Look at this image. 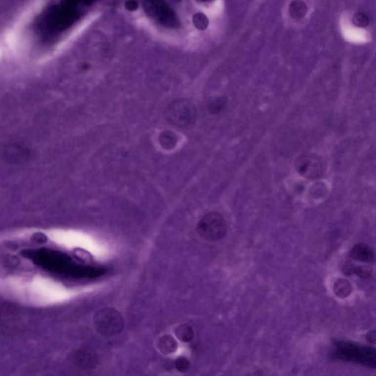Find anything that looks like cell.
Returning <instances> with one entry per match:
<instances>
[{
  "mask_svg": "<svg viewBox=\"0 0 376 376\" xmlns=\"http://www.w3.org/2000/svg\"><path fill=\"white\" fill-rule=\"evenodd\" d=\"M291 6L292 7L291 12H292V14H294V16H295V17H302L306 13V4L302 2V1H296Z\"/></svg>",
  "mask_w": 376,
  "mask_h": 376,
  "instance_id": "cell-14",
  "label": "cell"
},
{
  "mask_svg": "<svg viewBox=\"0 0 376 376\" xmlns=\"http://www.w3.org/2000/svg\"><path fill=\"white\" fill-rule=\"evenodd\" d=\"M93 325L96 332L103 336L119 334L123 330L124 321L120 314L113 308H104L93 316Z\"/></svg>",
  "mask_w": 376,
  "mask_h": 376,
  "instance_id": "cell-4",
  "label": "cell"
},
{
  "mask_svg": "<svg viewBox=\"0 0 376 376\" xmlns=\"http://www.w3.org/2000/svg\"><path fill=\"white\" fill-rule=\"evenodd\" d=\"M175 366H176V369L180 372H185V371H188L189 367H190V362L186 358L179 357L175 362Z\"/></svg>",
  "mask_w": 376,
  "mask_h": 376,
  "instance_id": "cell-16",
  "label": "cell"
},
{
  "mask_svg": "<svg viewBox=\"0 0 376 376\" xmlns=\"http://www.w3.org/2000/svg\"><path fill=\"white\" fill-rule=\"evenodd\" d=\"M296 170L301 176L308 179L318 177L322 172V163L315 155L306 154L300 155L295 163Z\"/></svg>",
  "mask_w": 376,
  "mask_h": 376,
  "instance_id": "cell-6",
  "label": "cell"
},
{
  "mask_svg": "<svg viewBox=\"0 0 376 376\" xmlns=\"http://www.w3.org/2000/svg\"><path fill=\"white\" fill-rule=\"evenodd\" d=\"M32 241L37 243H43L47 241V238L44 234L36 233L32 237Z\"/></svg>",
  "mask_w": 376,
  "mask_h": 376,
  "instance_id": "cell-17",
  "label": "cell"
},
{
  "mask_svg": "<svg viewBox=\"0 0 376 376\" xmlns=\"http://www.w3.org/2000/svg\"><path fill=\"white\" fill-rule=\"evenodd\" d=\"M165 116L167 122L176 127L187 129L196 122L197 111L189 99H179L169 104L165 112Z\"/></svg>",
  "mask_w": 376,
  "mask_h": 376,
  "instance_id": "cell-3",
  "label": "cell"
},
{
  "mask_svg": "<svg viewBox=\"0 0 376 376\" xmlns=\"http://www.w3.org/2000/svg\"><path fill=\"white\" fill-rule=\"evenodd\" d=\"M75 363L82 368H92L96 364V358L93 353L85 350H79L76 352L74 356Z\"/></svg>",
  "mask_w": 376,
  "mask_h": 376,
  "instance_id": "cell-8",
  "label": "cell"
},
{
  "mask_svg": "<svg viewBox=\"0 0 376 376\" xmlns=\"http://www.w3.org/2000/svg\"><path fill=\"white\" fill-rule=\"evenodd\" d=\"M177 342L173 336L165 335L160 339L158 348L163 354H170L177 350Z\"/></svg>",
  "mask_w": 376,
  "mask_h": 376,
  "instance_id": "cell-9",
  "label": "cell"
},
{
  "mask_svg": "<svg viewBox=\"0 0 376 376\" xmlns=\"http://www.w3.org/2000/svg\"><path fill=\"white\" fill-rule=\"evenodd\" d=\"M369 18L365 13H357L353 16V22L357 27H365L369 24Z\"/></svg>",
  "mask_w": 376,
  "mask_h": 376,
  "instance_id": "cell-15",
  "label": "cell"
},
{
  "mask_svg": "<svg viewBox=\"0 0 376 376\" xmlns=\"http://www.w3.org/2000/svg\"><path fill=\"white\" fill-rule=\"evenodd\" d=\"M22 254L38 266L48 271L75 278H96L102 276L105 270L94 267L83 266L74 262L65 253L49 249L25 250Z\"/></svg>",
  "mask_w": 376,
  "mask_h": 376,
  "instance_id": "cell-1",
  "label": "cell"
},
{
  "mask_svg": "<svg viewBox=\"0 0 376 376\" xmlns=\"http://www.w3.org/2000/svg\"><path fill=\"white\" fill-rule=\"evenodd\" d=\"M350 256L354 260L364 263H373L376 259L372 249L364 243L355 245L350 251Z\"/></svg>",
  "mask_w": 376,
  "mask_h": 376,
  "instance_id": "cell-7",
  "label": "cell"
},
{
  "mask_svg": "<svg viewBox=\"0 0 376 376\" xmlns=\"http://www.w3.org/2000/svg\"><path fill=\"white\" fill-rule=\"evenodd\" d=\"M334 356L340 360L360 364L376 369V348L348 342H339L336 345Z\"/></svg>",
  "mask_w": 376,
  "mask_h": 376,
  "instance_id": "cell-2",
  "label": "cell"
},
{
  "mask_svg": "<svg viewBox=\"0 0 376 376\" xmlns=\"http://www.w3.org/2000/svg\"><path fill=\"white\" fill-rule=\"evenodd\" d=\"M227 103V98L226 96H217L211 99L208 103V110L212 114H217L224 110Z\"/></svg>",
  "mask_w": 376,
  "mask_h": 376,
  "instance_id": "cell-12",
  "label": "cell"
},
{
  "mask_svg": "<svg viewBox=\"0 0 376 376\" xmlns=\"http://www.w3.org/2000/svg\"><path fill=\"white\" fill-rule=\"evenodd\" d=\"M202 1H209V0H202Z\"/></svg>",
  "mask_w": 376,
  "mask_h": 376,
  "instance_id": "cell-19",
  "label": "cell"
},
{
  "mask_svg": "<svg viewBox=\"0 0 376 376\" xmlns=\"http://www.w3.org/2000/svg\"><path fill=\"white\" fill-rule=\"evenodd\" d=\"M176 337L182 342H189L194 337V331L188 324H182L175 329Z\"/></svg>",
  "mask_w": 376,
  "mask_h": 376,
  "instance_id": "cell-10",
  "label": "cell"
},
{
  "mask_svg": "<svg viewBox=\"0 0 376 376\" xmlns=\"http://www.w3.org/2000/svg\"><path fill=\"white\" fill-rule=\"evenodd\" d=\"M160 143L164 149H171L177 143V137L170 131L163 132L159 137Z\"/></svg>",
  "mask_w": 376,
  "mask_h": 376,
  "instance_id": "cell-13",
  "label": "cell"
},
{
  "mask_svg": "<svg viewBox=\"0 0 376 376\" xmlns=\"http://www.w3.org/2000/svg\"><path fill=\"white\" fill-rule=\"evenodd\" d=\"M197 232L208 241H218L226 236L227 224L218 212H210L204 216L197 225Z\"/></svg>",
  "mask_w": 376,
  "mask_h": 376,
  "instance_id": "cell-5",
  "label": "cell"
},
{
  "mask_svg": "<svg viewBox=\"0 0 376 376\" xmlns=\"http://www.w3.org/2000/svg\"><path fill=\"white\" fill-rule=\"evenodd\" d=\"M334 291L335 294L339 297H346L350 295L352 291V287L349 282L345 279H339L334 287Z\"/></svg>",
  "mask_w": 376,
  "mask_h": 376,
  "instance_id": "cell-11",
  "label": "cell"
},
{
  "mask_svg": "<svg viewBox=\"0 0 376 376\" xmlns=\"http://www.w3.org/2000/svg\"><path fill=\"white\" fill-rule=\"evenodd\" d=\"M366 338L367 340H368L370 343L375 344V345H376V331H370V332L367 334Z\"/></svg>",
  "mask_w": 376,
  "mask_h": 376,
  "instance_id": "cell-18",
  "label": "cell"
}]
</instances>
